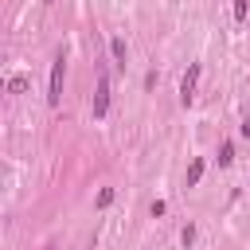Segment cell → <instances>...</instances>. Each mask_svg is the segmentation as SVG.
Masks as SVG:
<instances>
[{
	"mask_svg": "<svg viewBox=\"0 0 250 250\" xmlns=\"http://www.w3.org/2000/svg\"><path fill=\"white\" fill-rule=\"evenodd\" d=\"M109 51H113L117 66H125V55H129V51H125V43H121V39H109Z\"/></svg>",
	"mask_w": 250,
	"mask_h": 250,
	"instance_id": "4",
	"label": "cell"
},
{
	"mask_svg": "<svg viewBox=\"0 0 250 250\" xmlns=\"http://www.w3.org/2000/svg\"><path fill=\"white\" fill-rule=\"evenodd\" d=\"M230 160H234V148L223 145V148H219V164H230Z\"/></svg>",
	"mask_w": 250,
	"mask_h": 250,
	"instance_id": "7",
	"label": "cell"
},
{
	"mask_svg": "<svg viewBox=\"0 0 250 250\" xmlns=\"http://www.w3.org/2000/svg\"><path fill=\"white\" fill-rule=\"evenodd\" d=\"M234 20H246V0H234Z\"/></svg>",
	"mask_w": 250,
	"mask_h": 250,
	"instance_id": "8",
	"label": "cell"
},
{
	"mask_svg": "<svg viewBox=\"0 0 250 250\" xmlns=\"http://www.w3.org/2000/svg\"><path fill=\"white\" fill-rule=\"evenodd\" d=\"M43 250H55V242H47V246H43Z\"/></svg>",
	"mask_w": 250,
	"mask_h": 250,
	"instance_id": "9",
	"label": "cell"
},
{
	"mask_svg": "<svg viewBox=\"0 0 250 250\" xmlns=\"http://www.w3.org/2000/svg\"><path fill=\"white\" fill-rule=\"evenodd\" d=\"M59 98H62V55H59L55 66H51V90H47V102H51V105H59Z\"/></svg>",
	"mask_w": 250,
	"mask_h": 250,
	"instance_id": "1",
	"label": "cell"
},
{
	"mask_svg": "<svg viewBox=\"0 0 250 250\" xmlns=\"http://www.w3.org/2000/svg\"><path fill=\"white\" fill-rule=\"evenodd\" d=\"M199 176H203V160H195V164L188 168V188H191V184H199Z\"/></svg>",
	"mask_w": 250,
	"mask_h": 250,
	"instance_id": "5",
	"label": "cell"
},
{
	"mask_svg": "<svg viewBox=\"0 0 250 250\" xmlns=\"http://www.w3.org/2000/svg\"><path fill=\"white\" fill-rule=\"evenodd\" d=\"M105 105H109V78H105V70H102L98 94H94V117H105Z\"/></svg>",
	"mask_w": 250,
	"mask_h": 250,
	"instance_id": "3",
	"label": "cell"
},
{
	"mask_svg": "<svg viewBox=\"0 0 250 250\" xmlns=\"http://www.w3.org/2000/svg\"><path fill=\"white\" fill-rule=\"evenodd\" d=\"M8 90H12V94H23V90H27V78H8Z\"/></svg>",
	"mask_w": 250,
	"mask_h": 250,
	"instance_id": "6",
	"label": "cell"
},
{
	"mask_svg": "<svg viewBox=\"0 0 250 250\" xmlns=\"http://www.w3.org/2000/svg\"><path fill=\"white\" fill-rule=\"evenodd\" d=\"M195 82H199V62H191L188 74H184V82H180V102H184V105L195 98Z\"/></svg>",
	"mask_w": 250,
	"mask_h": 250,
	"instance_id": "2",
	"label": "cell"
}]
</instances>
